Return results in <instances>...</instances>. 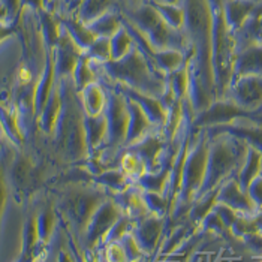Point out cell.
Listing matches in <instances>:
<instances>
[{
  "label": "cell",
  "instance_id": "cell-6",
  "mask_svg": "<svg viewBox=\"0 0 262 262\" xmlns=\"http://www.w3.org/2000/svg\"><path fill=\"white\" fill-rule=\"evenodd\" d=\"M255 2H258V0H255Z\"/></svg>",
  "mask_w": 262,
  "mask_h": 262
},
{
  "label": "cell",
  "instance_id": "cell-2",
  "mask_svg": "<svg viewBox=\"0 0 262 262\" xmlns=\"http://www.w3.org/2000/svg\"><path fill=\"white\" fill-rule=\"evenodd\" d=\"M223 198V201L226 202L228 205L231 207H235L238 210H243V211H252L255 208L253 205V201L249 200L246 195H243L242 190L238 189L237 184H231L229 187L225 189L223 192V196H221V200Z\"/></svg>",
  "mask_w": 262,
  "mask_h": 262
},
{
  "label": "cell",
  "instance_id": "cell-4",
  "mask_svg": "<svg viewBox=\"0 0 262 262\" xmlns=\"http://www.w3.org/2000/svg\"><path fill=\"white\" fill-rule=\"evenodd\" d=\"M249 192H250L252 201L256 205H262V177L261 179H255L249 184Z\"/></svg>",
  "mask_w": 262,
  "mask_h": 262
},
{
  "label": "cell",
  "instance_id": "cell-5",
  "mask_svg": "<svg viewBox=\"0 0 262 262\" xmlns=\"http://www.w3.org/2000/svg\"><path fill=\"white\" fill-rule=\"evenodd\" d=\"M0 176H2V174H0ZM5 198H6V193H5L3 182H2V177H0V216H2L3 207H5Z\"/></svg>",
  "mask_w": 262,
  "mask_h": 262
},
{
  "label": "cell",
  "instance_id": "cell-3",
  "mask_svg": "<svg viewBox=\"0 0 262 262\" xmlns=\"http://www.w3.org/2000/svg\"><path fill=\"white\" fill-rule=\"evenodd\" d=\"M53 229V214L51 213H43L38 221V232H39V238L42 242H45Z\"/></svg>",
  "mask_w": 262,
  "mask_h": 262
},
{
  "label": "cell",
  "instance_id": "cell-1",
  "mask_svg": "<svg viewBox=\"0 0 262 262\" xmlns=\"http://www.w3.org/2000/svg\"><path fill=\"white\" fill-rule=\"evenodd\" d=\"M255 8H256L255 0H231V2H228L226 11H225V18H226L228 26H231L232 29L242 27L244 21L253 14Z\"/></svg>",
  "mask_w": 262,
  "mask_h": 262
}]
</instances>
